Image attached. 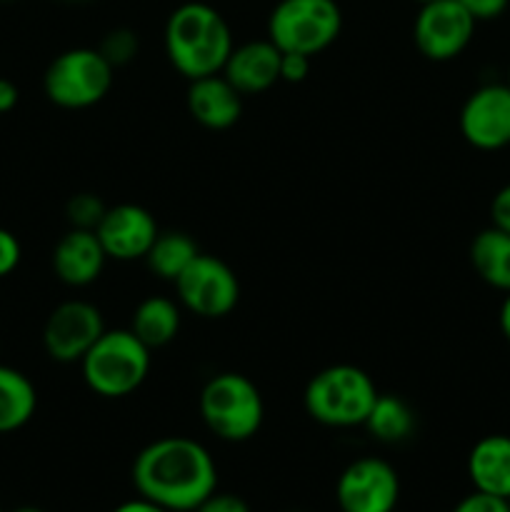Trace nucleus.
<instances>
[{
	"instance_id": "obj_1",
	"label": "nucleus",
	"mask_w": 510,
	"mask_h": 512,
	"mask_svg": "<svg viewBox=\"0 0 510 512\" xmlns=\"http://www.w3.org/2000/svg\"><path fill=\"white\" fill-rule=\"evenodd\" d=\"M140 498L170 512H195L218 490V468L205 445L190 438H160L145 445L133 463Z\"/></svg>"
},
{
	"instance_id": "obj_2",
	"label": "nucleus",
	"mask_w": 510,
	"mask_h": 512,
	"mask_svg": "<svg viewBox=\"0 0 510 512\" xmlns=\"http://www.w3.org/2000/svg\"><path fill=\"white\" fill-rule=\"evenodd\" d=\"M233 48L230 25L208 3L178 5L165 23V53L188 80L220 73Z\"/></svg>"
},
{
	"instance_id": "obj_3",
	"label": "nucleus",
	"mask_w": 510,
	"mask_h": 512,
	"mask_svg": "<svg viewBox=\"0 0 510 512\" xmlns=\"http://www.w3.org/2000/svg\"><path fill=\"white\" fill-rule=\"evenodd\" d=\"M378 398L373 378L355 365H330L305 388V413L325 428H358Z\"/></svg>"
},
{
	"instance_id": "obj_4",
	"label": "nucleus",
	"mask_w": 510,
	"mask_h": 512,
	"mask_svg": "<svg viewBox=\"0 0 510 512\" xmlns=\"http://www.w3.org/2000/svg\"><path fill=\"white\" fill-rule=\"evenodd\" d=\"M83 380L100 398H125L150 373V348L133 330H105L80 360Z\"/></svg>"
},
{
	"instance_id": "obj_5",
	"label": "nucleus",
	"mask_w": 510,
	"mask_h": 512,
	"mask_svg": "<svg viewBox=\"0 0 510 512\" xmlns=\"http://www.w3.org/2000/svg\"><path fill=\"white\" fill-rule=\"evenodd\" d=\"M200 415L215 438L245 443L263 425V395L245 375L220 373L210 378L200 393Z\"/></svg>"
},
{
	"instance_id": "obj_6",
	"label": "nucleus",
	"mask_w": 510,
	"mask_h": 512,
	"mask_svg": "<svg viewBox=\"0 0 510 512\" xmlns=\"http://www.w3.org/2000/svg\"><path fill=\"white\" fill-rule=\"evenodd\" d=\"M343 13L335 0H280L268 18V40L280 53L318 55L338 40Z\"/></svg>"
},
{
	"instance_id": "obj_7",
	"label": "nucleus",
	"mask_w": 510,
	"mask_h": 512,
	"mask_svg": "<svg viewBox=\"0 0 510 512\" xmlns=\"http://www.w3.org/2000/svg\"><path fill=\"white\" fill-rule=\"evenodd\" d=\"M113 70L100 50H65L45 70L43 90L50 103L68 110H83L108 95L113 85Z\"/></svg>"
},
{
	"instance_id": "obj_8",
	"label": "nucleus",
	"mask_w": 510,
	"mask_h": 512,
	"mask_svg": "<svg viewBox=\"0 0 510 512\" xmlns=\"http://www.w3.org/2000/svg\"><path fill=\"white\" fill-rule=\"evenodd\" d=\"M173 285L180 303L200 318H225L240 298V283L233 268L205 253H198Z\"/></svg>"
},
{
	"instance_id": "obj_9",
	"label": "nucleus",
	"mask_w": 510,
	"mask_h": 512,
	"mask_svg": "<svg viewBox=\"0 0 510 512\" xmlns=\"http://www.w3.org/2000/svg\"><path fill=\"white\" fill-rule=\"evenodd\" d=\"M475 35V18L458 0H430L420 5L413 23L415 48L435 63L463 53Z\"/></svg>"
},
{
	"instance_id": "obj_10",
	"label": "nucleus",
	"mask_w": 510,
	"mask_h": 512,
	"mask_svg": "<svg viewBox=\"0 0 510 512\" xmlns=\"http://www.w3.org/2000/svg\"><path fill=\"white\" fill-rule=\"evenodd\" d=\"M398 500V470L383 458L353 460L335 483L340 512H395Z\"/></svg>"
},
{
	"instance_id": "obj_11",
	"label": "nucleus",
	"mask_w": 510,
	"mask_h": 512,
	"mask_svg": "<svg viewBox=\"0 0 510 512\" xmlns=\"http://www.w3.org/2000/svg\"><path fill=\"white\" fill-rule=\"evenodd\" d=\"M103 333V315L95 305L85 300H68V303H60L45 320V353L55 363H80Z\"/></svg>"
},
{
	"instance_id": "obj_12",
	"label": "nucleus",
	"mask_w": 510,
	"mask_h": 512,
	"mask_svg": "<svg viewBox=\"0 0 510 512\" xmlns=\"http://www.w3.org/2000/svg\"><path fill=\"white\" fill-rule=\"evenodd\" d=\"M460 133L478 150L508 148L510 85L490 83L473 90L460 108Z\"/></svg>"
},
{
	"instance_id": "obj_13",
	"label": "nucleus",
	"mask_w": 510,
	"mask_h": 512,
	"mask_svg": "<svg viewBox=\"0 0 510 512\" xmlns=\"http://www.w3.org/2000/svg\"><path fill=\"white\" fill-rule=\"evenodd\" d=\"M158 233L160 230L153 215L133 203L108 208L103 220H100V225L95 228V235H98L105 255L115 260H123V263L145 258L150 245L158 238Z\"/></svg>"
},
{
	"instance_id": "obj_14",
	"label": "nucleus",
	"mask_w": 510,
	"mask_h": 512,
	"mask_svg": "<svg viewBox=\"0 0 510 512\" xmlns=\"http://www.w3.org/2000/svg\"><path fill=\"white\" fill-rule=\"evenodd\" d=\"M280 50L270 40H250L230 50L220 73L240 95H255L280 80Z\"/></svg>"
},
{
	"instance_id": "obj_15",
	"label": "nucleus",
	"mask_w": 510,
	"mask_h": 512,
	"mask_svg": "<svg viewBox=\"0 0 510 512\" xmlns=\"http://www.w3.org/2000/svg\"><path fill=\"white\" fill-rule=\"evenodd\" d=\"M108 260L95 230L70 228L53 250V270L60 283L83 288L95 283Z\"/></svg>"
},
{
	"instance_id": "obj_16",
	"label": "nucleus",
	"mask_w": 510,
	"mask_h": 512,
	"mask_svg": "<svg viewBox=\"0 0 510 512\" xmlns=\"http://www.w3.org/2000/svg\"><path fill=\"white\" fill-rule=\"evenodd\" d=\"M188 110L200 125L210 130H225L238 123L243 113V95L228 83L223 73L190 80Z\"/></svg>"
},
{
	"instance_id": "obj_17",
	"label": "nucleus",
	"mask_w": 510,
	"mask_h": 512,
	"mask_svg": "<svg viewBox=\"0 0 510 512\" xmlns=\"http://www.w3.org/2000/svg\"><path fill=\"white\" fill-rule=\"evenodd\" d=\"M468 478L475 490L510 498V438L485 435L468 455Z\"/></svg>"
},
{
	"instance_id": "obj_18",
	"label": "nucleus",
	"mask_w": 510,
	"mask_h": 512,
	"mask_svg": "<svg viewBox=\"0 0 510 512\" xmlns=\"http://www.w3.org/2000/svg\"><path fill=\"white\" fill-rule=\"evenodd\" d=\"M470 263L483 283L510 293V233L495 225L480 230L470 243Z\"/></svg>"
},
{
	"instance_id": "obj_19",
	"label": "nucleus",
	"mask_w": 510,
	"mask_h": 512,
	"mask_svg": "<svg viewBox=\"0 0 510 512\" xmlns=\"http://www.w3.org/2000/svg\"><path fill=\"white\" fill-rule=\"evenodd\" d=\"M38 408V393L28 375L0 365V435L25 428Z\"/></svg>"
},
{
	"instance_id": "obj_20",
	"label": "nucleus",
	"mask_w": 510,
	"mask_h": 512,
	"mask_svg": "<svg viewBox=\"0 0 510 512\" xmlns=\"http://www.w3.org/2000/svg\"><path fill=\"white\" fill-rule=\"evenodd\" d=\"M130 330L138 335L140 343L153 348H163L170 340H175L180 330V308L168 298H145L143 303L135 308L133 323Z\"/></svg>"
},
{
	"instance_id": "obj_21",
	"label": "nucleus",
	"mask_w": 510,
	"mask_h": 512,
	"mask_svg": "<svg viewBox=\"0 0 510 512\" xmlns=\"http://www.w3.org/2000/svg\"><path fill=\"white\" fill-rule=\"evenodd\" d=\"M363 428L380 443H403L415 430V413L398 395H380L370 408Z\"/></svg>"
},
{
	"instance_id": "obj_22",
	"label": "nucleus",
	"mask_w": 510,
	"mask_h": 512,
	"mask_svg": "<svg viewBox=\"0 0 510 512\" xmlns=\"http://www.w3.org/2000/svg\"><path fill=\"white\" fill-rule=\"evenodd\" d=\"M198 253V245H195L190 235L170 230V233H158L155 243L150 245L148 255H145V263H148V268L158 278L175 283L180 273L198 258Z\"/></svg>"
},
{
	"instance_id": "obj_23",
	"label": "nucleus",
	"mask_w": 510,
	"mask_h": 512,
	"mask_svg": "<svg viewBox=\"0 0 510 512\" xmlns=\"http://www.w3.org/2000/svg\"><path fill=\"white\" fill-rule=\"evenodd\" d=\"M105 210L108 208H105L103 200H100L98 195L78 193L68 200V208H65V213H68V220L73 228L95 230L100 225V220H103Z\"/></svg>"
},
{
	"instance_id": "obj_24",
	"label": "nucleus",
	"mask_w": 510,
	"mask_h": 512,
	"mask_svg": "<svg viewBox=\"0 0 510 512\" xmlns=\"http://www.w3.org/2000/svg\"><path fill=\"white\" fill-rule=\"evenodd\" d=\"M98 50L113 68H118V65L130 63V60L135 58V53H138V38H135L133 30L128 28L110 30Z\"/></svg>"
},
{
	"instance_id": "obj_25",
	"label": "nucleus",
	"mask_w": 510,
	"mask_h": 512,
	"mask_svg": "<svg viewBox=\"0 0 510 512\" xmlns=\"http://www.w3.org/2000/svg\"><path fill=\"white\" fill-rule=\"evenodd\" d=\"M453 512H510V505L508 500L498 498V495L473 490V493L465 495V498L455 505Z\"/></svg>"
},
{
	"instance_id": "obj_26",
	"label": "nucleus",
	"mask_w": 510,
	"mask_h": 512,
	"mask_svg": "<svg viewBox=\"0 0 510 512\" xmlns=\"http://www.w3.org/2000/svg\"><path fill=\"white\" fill-rule=\"evenodd\" d=\"M195 512H253V510H250V505L245 503L240 495L220 493V490H215L213 495H208V498L198 505V510Z\"/></svg>"
},
{
	"instance_id": "obj_27",
	"label": "nucleus",
	"mask_w": 510,
	"mask_h": 512,
	"mask_svg": "<svg viewBox=\"0 0 510 512\" xmlns=\"http://www.w3.org/2000/svg\"><path fill=\"white\" fill-rule=\"evenodd\" d=\"M310 73V55L283 53L280 55V80L285 83H303Z\"/></svg>"
},
{
	"instance_id": "obj_28",
	"label": "nucleus",
	"mask_w": 510,
	"mask_h": 512,
	"mask_svg": "<svg viewBox=\"0 0 510 512\" xmlns=\"http://www.w3.org/2000/svg\"><path fill=\"white\" fill-rule=\"evenodd\" d=\"M20 255H23V250H20L18 238L10 230L0 228V278H5V275L18 268Z\"/></svg>"
},
{
	"instance_id": "obj_29",
	"label": "nucleus",
	"mask_w": 510,
	"mask_h": 512,
	"mask_svg": "<svg viewBox=\"0 0 510 512\" xmlns=\"http://www.w3.org/2000/svg\"><path fill=\"white\" fill-rule=\"evenodd\" d=\"M465 10L475 18V23L480 20H495L508 10L510 0H458Z\"/></svg>"
},
{
	"instance_id": "obj_30",
	"label": "nucleus",
	"mask_w": 510,
	"mask_h": 512,
	"mask_svg": "<svg viewBox=\"0 0 510 512\" xmlns=\"http://www.w3.org/2000/svg\"><path fill=\"white\" fill-rule=\"evenodd\" d=\"M490 218H493L495 228L510 233V183L495 193L493 203H490Z\"/></svg>"
},
{
	"instance_id": "obj_31",
	"label": "nucleus",
	"mask_w": 510,
	"mask_h": 512,
	"mask_svg": "<svg viewBox=\"0 0 510 512\" xmlns=\"http://www.w3.org/2000/svg\"><path fill=\"white\" fill-rule=\"evenodd\" d=\"M18 88H15L13 80L8 78H0V113H10V110L18 105Z\"/></svg>"
},
{
	"instance_id": "obj_32",
	"label": "nucleus",
	"mask_w": 510,
	"mask_h": 512,
	"mask_svg": "<svg viewBox=\"0 0 510 512\" xmlns=\"http://www.w3.org/2000/svg\"><path fill=\"white\" fill-rule=\"evenodd\" d=\"M110 512H170V510H165V508H160V505H155V503H150V500H145V498H133V500H125V503H120L118 508L115 510H110Z\"/></svg>"
},
{
	"instance_id": "obj_33",
	"label": "nucleus",
	"mask_w": 510,
	"mask_h": 512,
	"mask_svg": "<svg viewBox=\"0 0 510 512\" xmlns=\"http://www.w3.org/2000/svg\"><path fill=\"white\" fill-rule=\"evenodd\" d=\"M500 330H503L505 340L510 343V293H505L503 305H500Z\"/></svg>"
},
{
	"instance_id": "obj_34",
	"label": "nucleus",
	"mask_w": 510,
	"mask_h": 512,
	"mask_svg": "<svg viewBox=\"0 0 510 512\" xmlns=\"http://www.w3.org/2000/svg\"><path fill=\"white\" fill-rule=\"evenodd\" d=\"M13 512H43V510L33 508V505H25V508H18V510H13Z\"/></svg>"
},
{
	"instance_id": "obj_35",
	"label": "nucleus",
	"mask_w": 510,
	"mask_h": 512,
	"mask_svg": "<svg viewBox=\"0 0 510 512\" xmlns=\"http://www.w3.org/2000/svg\"><path fill=\"white\" fill-rule=\"evenodd\" d=\"M418 3H420V5H423V3H430V0H418Z\"/></svg>"
},
{
	"instance_id": "obj_36",
	"label": "nucleus",
	"mask_w": 510,
	"mask_h": 512,
	"mask_svg": "<svg viewBox=\"0 0 510 512\" xmlns=\"http://www.w3.org/2000/svg\"><path fill=\"white\" fill-rule=\"evenodd\" d=\"M290 512H303V510H290Z\"/></svg>"
},
{
	"instance_id": "obj_37",
	"label": "nucleus",
	"mask_w": 510,
	"mask_h": 512,
	"mask_svg": "<svg viewBox=\"0 0 510 512\" xmlns=\"http://www.w3.org/2000/svg\"><path fill=\"white\" fill-rule=\"evenodd\" d=\"M508 505H510V498H508Z\"/></svg>"
},
{
	"instance_id": "obj_38",
	"label": "nucleus",
	"mask_w": 510,
	"mask_h": 512,
	"mask_svg": "<svg viewBox=\"0 0 510 512\" xmlns=\"http://www.w3.org/2000/svg\"><path fill=\"white\" fill-rule=\"evenodd\" d=\"M508 85H510V80H508Z\"/></svg>"
},
{
	"instance_id": "obj_39",
	"label": "nucleus",
	"mask_w": 510,
	"mask_h": 512,
	"mask_svg": "<svg viewBox=\"0 0 510 512\" xmlns=\"http://www.w3.org/2000/svg\"><path fill=\"white\" fill-rule=\"evenodd\" d=\"M0 512H3V510H0Z\"/></svg>"
}]
</instances>
